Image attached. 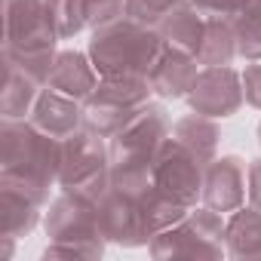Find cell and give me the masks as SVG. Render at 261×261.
Segmentation results:
<instances>
[{
    "label": "cell",
    "mask_w": 261,
    "mask_h": 261,
    "mask_svg": "<svg viewBox=\"0 0 261 261\" xmlns=\"http://www.w3.org/2000/svg\"><path fill=\"white\" fill-rule=\"evenodd\" d=\"M62 142L65 139L40 133L31 120H4L0 123V185L46 203L49 188L59 185Z\"/></svg>",
    "instance_id": "6da1fadb"
},
{
    "label": "cell",
    "mask_w": 261,
    "mask_h": 261,
    "mask_svg": "<svg viewBox=\"0 0 261 261\" xmlns=\"http://www.w3.org/2000/svg\"><path fill=\"white\" fill-rule=\"evenodd\" d=\"M169 133L172 129H169L166 108L148 101L114 139H108L111 188L133 197H145L154 188V160L163 142L169 139Z\"/></svg>",
    "instance_id": "7a4b0ae2"
},
{
    "label": "cell",
    "mask_w": 261,
    "mask_h": 261,
    "mask_svg": "<svg viewBox=\"0 0 261 261\" xmlns=\"http://www.w3.org/2000/svg\"><path fill=\"white\" fill-rule=\"evenodd\" d=\"M166 43L157 34V28L142 25L136 19H120L111 25H101L89 37V59L98 71V77H133L148 80L157 59L163 56Z\"/></svg>",
    "instance_id": "3957f363"
},
{
    "label": "cell",
    "mask_w": 261,
    "mask_h": 261,
    "mask_svg": "<svg viewBox=\"0 0 261 261\" xmlns=\"http://www.w3.org/2000/svg\"><path fill=\"white\" fill-rule=\"evenodd\" d=\"M148 252L154 261H172V258L218 261L227 255V221L221 218V212L209 206L191 209L185 221L160 230L148 243Z\"/></svg>",
    "instance_id": "277c9868"
},
{
    "label": "cell",
    "mask_w": 261,
    "mask_h": 261,
    "mask_svg": "<svg viewBox=\"0 0 261 261\" xmlns=\"http://www.w3.org/2000/svg\"><path fill=\"white\" fill-rule=\"evenodd\" d=\"M46 237L49 243H62L77 249L86 261H95L105 255V233L98 224V200L77 194V191H62L46 212Z\"/></svg>",
    "instance_id": "5b68a950"
},
{
    "label": "cell",
    "mask_w": 261,
    "mask_h": 261,
    "mask_svg": "<svg viewBox=\"0 0 261 261\" xmlns=\"http://www.w3.org/2000/svg\"><path fill=\"white\" fill-rule=\"evenodd\" d=\"M59 188L101 200V194L111 188V148L105 136L83 126L62 142Z\"/></svg>",
    "instance_id": "8992f818"
},
{
    "label": "cell",
    "mask_w": 261,
    "mask_h": 261,
    "mask_svg": "<svg viewBox=\"0 0 261 261\" xmlns=\"http://www.w3.org/2000/svg\"><path fill=\"white\" fill-rule=\"evenodd\" d=\"M151 80L133 77H98V86L83 101V126L114 139L120 129L151 101Z\"/></svg>",
    "instance_id": "52a82bcc"
},
{
    "label": "cell",
    "mask_w": 261,
    "mask_h": 261,
    "mask_svg": "<svg viewBox=\"0 0 261 261\" xmlns=\"http://www.w3.org/2000/svg\"><path fill=\"white\" fill-rule=\"evenodd\" d=\"M59 40L46 0H4V53H56Z\"/></svg>",
    "instance_id": "ba28073f"
},
{
    "label": "cell",
    "mask_w": 261,
    "mask_h": 261,
    "mask_svg": "<svg viewBox=\"0 0 261 261\" xmlns=\"http://www.w3.org/2000/svg\"><path fill=\"white\" fill-rule=\"evenodd\" d=\"M203 175H206V166L169 136L154 160V185L166 197L194 209L197 200H203Z\"/></svg>",
    "instance_id": "9c48e42d"
},
{
    "label": "cell",
    "mask_w": 261,
    "mask_h": 261,
    "mask_svg": "<svg viewBox=\"0 0 261 261\" xmlns=\"http://www.w3.org/2000/svg\"><path fill=\"white\" fill-rule=\"evenodd\" d=\"M98 224L108 243H117L123 249H139L151 243V233L145 227L142 203L133 194H123L117 188H108L98 200Z\"/></svg>",
    "instance_id": "30bf717a"
},
{
    "label": "cell",
    "mask_w": 261,
    "mask_h": 261,
    "mask_svg": "<svg viewBox=\"0 0 261 261\" xmlns=\"http://www.w3.org/2000/svg\"><path fill=\"white\" fill-rule=\"evenodd\" d=\"M246 101L243 92V74H237L227 65H215V68H203L188 92V105L197 114L206 117H230L240 111V105Z\"/></svg>",
    "instance_id": "8fae6325"
},
{
    "label": "cell",
    "mask_w": 261,
    "mask_h": 261,
    "mask_svg": "<svg viewBox=\"0 0 261 261\" xmlns=\"http://www.w3.org/2000/svg\"><path fill=\"white\" fill-rule=\"evenodd\" d=\"M249 194V166L237 154L215 157L203 175V206L215 212H237Z\"/></svg>",
    "instance_id": "7c38bea8"
},
{
    "label": "cell",
    "mask_w": 261,
    "mask_h": 261,
    "mask_svg": "<svg viewBox=\"0 0 261 261\" xmlns=\"http://www.w3.org/2000/svg\"><path fill=\"white\" fill-rule=\"evenodd\" d=\"M31 123L46 136L68 139L77 129H83V101H77V98L53 89V86H43L37 101H34Z\"/></svg>",
    "instance_id": "4fadbf2b"
},
{
    "label": "cell",
    "mask_w": 261,
    "mask_h": 261,
    "mask_svg": "<svg viewBox=\"0 0 261 261\" xmlns=\"http://www.w3.org/2000/svg\"><path fill=\"white\" fill-rule=\"evenodd\" d=\"M197 56H188L181 49H163V56L157 59L154 71H151V89L160 98H188L194 80H197Z\"/></svg>",
    "instance_id": "5bb4252c"
},
{
    "label": "cell",
    "mask_w": 261,
    "mask_h": 261,
    "mask_svg": "<svg viewBox=\"0 0 261 261\" xmlns=\"http://www.w3.org/2000/svg\"><path fill=\"white\" fill-rule=\"evenodd\" d=\"M46 86H53V89L77 98V101H86L92 95V89L98 86V71H95L89 53H77V49L59 53Z\"/></svg>",
    "instance_id": "9a60e30c"
},
{
    "label": "cell",
    "mask_w": 261,
    "mask_h": 261,
    "mask_svg": "<svg viewBox=\"0 0 261 261\" xmlns=\"http://www.w3.org/2000/svg\"><path fill=\"white\" fill-rule=\"evenodd\" d=\"M157 34L163 37V43L169 49H181L188 56H197L200 43H203V34H206V16L191 4V0H181L175 10H169L160 19Z\"/></svg>",
    "instance_id": "2e32d148"
},
{
    "label": "cell",
    "mask_w": 261,
    "mask_h": 261,
    "mask_svg": "<svg viewBox=\"0 0 261 261\" xmlns=\"http://www.w3.org/2000/svg\"><path fill=\"white\" fill-rule=\"evenodd\" d=\"M181 148H188L203 166H209L215 160V151H218V139H221V129L215 123V117H206V114H188L181 120H175L172 133H169Z\"/></svg>",
    "instance_id": "e0dca14e"
},
{
    "label": "cell",
    "mask_w": 261,
    "mask_h": 261,
    "mask_svg": "<svg viewBox=\"0 0 261 261\" xmlns=\"http://www.w3.org/2000/svg\"><path fill=\"white\" fill-rule=\"evenodd\" d=\"M40 209L43 203H37L34 197L0 185V237L7 240L28 237L40 221Z\"/></svg>",
    "instance_id": "ac0fdd59"
},
{
    "label": "cell",
    "mask_w": 261,
    "mask_h": 261,
    "mask_svg": "<svg viewBox=\"0 0 261 261\" xmlns=\"http://www.w3.org/2000/svg\"><path fill=\"white\" fill-rule=\"evenodd\" d=\"M227 255L237 261L261 258V209L240 206L227 218Z\"/></svg>",
    "instance_id": "d6986e66"
},
{
    "label": "cell",
    "mask_w": 261,
    "mask_h": 261,
    "mask_svg": "<svg viewBox=\"0 0 261 261\" xmlns=\"http://www.w3.org/2000/svg\"><path fill=\"white\" fill-rule=\"evenodd\" d=\"M40 89L43 86L34 77L4 62V92H0V114H4V120H25V114L34 111Z\"/></svg>",
    "instance_id": "ffe728a7"
},
{
    "label": "cell",
    "mask_w": 261,
    "mask_h": 261,
    "mask_svg": "<svg viewBox=\"0 0 261 261\" xmlns=\"http://www.w3.org/2000/svg\"><path fill=\"white\" fill-rule=\"evenodd\" d=\"M233 56H237L233 19H206V34H203L197 62L206 68H215V65H230Z\"/></svg>",
    "instance_id": "44dd1931"
},
{
    "label": "cell",
    "mask_w": 261,
    "mask_h": 261,
    "mask_svg": "<svg viewBox=\"0 0 261 261\" xmlns=\"http://www.w3.org/2000/svg\"><path fill=\"white\" fill-rule=\"evenodd\" d=\"M139 203H142V215H145V227H148L151 240H154L160 230L175 227L178 221H185V218H188V212H191V206H185V203H178V200L166 197L157 185H154L145 197H139Z\"/></svg>",
    "instance_id": "7402d4cb"
},
{
    "label": "cell",
    "mask_w": 261,
    "mask_h": 261,
    "mask_svg": "<svg viewBox=\"0 0 261 261\" xmlns=\"http://www.w3.org/2000/svg\"><path fill=\"white\" fill-rule=\"evenodd\" d=\"M46 10H49V19L62 40H71L86 28L83 0H46Z\"/></svg>",
    "instance_id": "603a6c76"
},
{
    "label": "cell",
    "mask_w": 261,
    "mask_h": 261,
    "mask_svg": "<svg viewBox=\"0 0 261 261\" xmlns=\"http://www.w3.org/2000/svg\"><path fill=\"white\" fill-rule=\"evenodd\" d=\"M237 56L246 62H261V19L252 13H240L233 19Z\"/></svg>",
    "instance_id": "cb8c5ba5"
},
{
    "label": "cell",
    "mask_w": 261,
    "mask_h": 261,
    "mask_svg": "<svg viewBox=\"0 0 261 261\" xmlns=\"http://www.w3.org/2000/svg\"><path fill=\"white\" fill-rule=\"evenodd\" d=\"M83 16H86V28H101L111 22L126 19V0H83Z\"/></svg>",
    "instance_id": "d4e9b609"
},
{
    "label": "cell",
    "mask_w": 261,
    "mask_h": 261,
    "mask_svg": "<svg viewBox=\"0 0 261 261\" xmlns=\"http://www.w3.org/2000/svg\"><path fill=\"white\" fill-rule=\"evenodd\" d=\"M178 4H181V0H126V16L136 19V22H142V25L157 28L160 19L169 10H175Z\"/></svg>",
    "instance_id": "484cf974"
},
{
    "label": "cell",
    "mask_w": 261,
    "mask_h": 261,
    "mask_svg": "<svg viewBox=\"0 0 261 261\" xmlns=\"http://www.w3.org/2000/svg\"><path fill=\"white\" fill-rule=\"evenodd\" d=\"M206 19H237L249 10L252 0H191Z\"/></svg>",
    "instance_id": "4316f807"
},
{
    "label": "cell",
    "mask_w": 261,
    "mask_h": 261,
    "mask_svg": "<svg viewBox=\"0 0 261 261\" xmlns=\"http://www.w3.org/2000/svg\"><path fill=\"white\" fill-rule=\"evenodd\" d=\"M243 92H246V101L261 111V62H252L243 71Z\"/></svg>",
    "instance_id": "83f0119b"
},
{
    "label": "cell",
    "mask_w": 261,
    "mask_h": 261,
    "mask_svg": "<svg viewBox=\"0 0 261 261\" xmlns=\"http://www.w3.org/2000/svg\"><path fill=\"white\" fill-rule=\"evenodd\" d=\"M249 203L261 209V157L249 163Z\"/></svg>",
    "instance_id": "f1b7e54d"
},
{
    "label": "cell",
    "mask_w": 261,
    "mask_h": 261,
    "mask_svg": "<svg viewBox=\"0 0 261 261\" xmlns=\"http://www.w3.org/2000/svg\"><path fill=\"white\" fill-rule=\"evenodd\" d=\"M246 13H252V16H258V19H261V0H252Z\"/></svg>",
    "instance_id": "f546056e"
},
{
    "label": "cell",
    "mask_w": 261,
    "mask_h": 261,
    "mask_svg": "<svg viewBox=\"0 0 261 261\" xmlns=\"http://www.w3.org/2000/svg\"><path fill=\"white\" fill-rule=\"evenodd\" d=\"M258 145H261V123H258Z\"/></svg>",
    "instance_id": "4dcf8cb0"
}]
</instances>
